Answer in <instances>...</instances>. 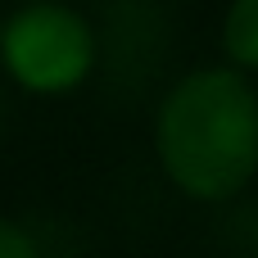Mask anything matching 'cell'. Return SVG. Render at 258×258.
Here are the masks:
<instances>
[{"label":"cell","instance_id":"obj_1","mask_svg":"<svg viewBox=\"0 0 258 258\" xmlns=\"http://www.w3.org/2000/svg\"><path fill=\"white\" fill-rule=\"evenodd\" d=\"M163 172L195 200H231L258 172V91L227 68L181 77L159 104Z\"/></svg>","mask_w":258,"mask_h":258},{"label":"cell","instance_id":"obj_4","mask_svg":"<svg viewBox=\"0 0 258 258\" xmlns=\"http://www.w3.org/2000/svg\"><path fill=\"white\" fill-rule=\"evenodd\" d=\"M0 258H41L36 254V240L18 222H9V218H0Z\"/></svg>","mask_w":258,"mask_h":258},{"label":"cell","instance_id":"obj_3","mask_svg":"<svg viewBox=\"0 0 258 258\" xmlns=\"http://www.w3.org/2000/svg\"><path fill=\"white\" fill-rule=\"evenodd\" d=\"M222 45L240 68H258V0H236L227 9Z\"/></svg>","mask_w":258,"mask_h":258},{"label":"cell","instance_id":"obj_2","mask_svg":"<svg viewBox=\"0 0 258 258\" xmlns=\"http://www.w3.org/2000/svg\"><path fill=\"white\" fill-rule=\"evenodd\" d=\"M0 59L27 91H68L91 73V23L63 5H27L0 32Z\"/></svg>","mask_w":258,"mask_h":258}]
</instances>
